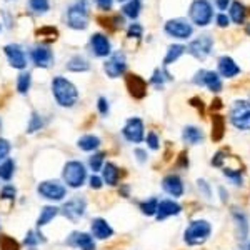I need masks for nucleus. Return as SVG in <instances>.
I'll return each instance as SVG.
<instances>
[{
	"mask_svg": "<svg viewBox=\"0 0 250 250\" xmlns=\"http://www.w3.org/2000/svg\"><path fill=\"white\" fill-rule=\"evenodd\" d=\"M52 95L55 102L63 108H70L79 102V90L68 79L57 75L52 80Z\"/></svg>",
	"mask_w": 250,
	"mask_h": 250,
	"instance_id": "obj_1",
	"label": "nucleus"
},
{
	"mask_svg": "<svg viewBox=\"0 0 250 250\" xmlns=\"http://www.w3.org/2000/svg\"><path fill=\"white\" fill-rule=\"evenodd\" d=\"M212 235V224L205 219L193 220L184 232V242L190 247H199L210 239Z\"/></svg>",
	"mask_w": 250,
	"mask_h": 250,
	"instance_id": "obj_2",
	"label": "nucleus"
},
{
	"mask_svg": "<svg viewBox=\"0 0 250 250\" xmlns=\"http://www.w3.org/2000/svg\"><path fill=\"white\" fill-rule=\"evenodd\" d=\"M62 179L65 187L68 188H80L83 187L87 182V167L83 162L80 160H68V162L63 165V170H62Z\"/></svg>",
	"mask_w": 250,
	"mask_h": 250,
	"instance_id": "obj_3",
	"label": "nucleus"
},
{
	"mask_svg": "<svg viewBox=\"0 0 250 250\" xmlns=\"http://www.w3.org/2000/svg\"><path fill=\"white\" fill-rule=\"evenodd\" d=\"M88 14H90V7H88L87 0H75L67 10L68 27H72V29H75V30L87 29Z\"/></svg>",
	"mask_w": 250,
	"mask_h": 250,
	"instance_id": "obj_4",
	"label": "nucleus"
},
{
	"mask_svg": "<svg viewBox=\"0 0 250 250\" xmlns=\"http://www.w3.org/2000/svg\"><path fill=\"white\" fill-rule=\"evenodd\" d=\"M230 124L237 130H250V102L249 100H235L230 107Z\"/></svg>",
	"mask_w": 250,
	"mask_h": 250,
	"instance_id": "obj_5",
	"label": "nucleus"
},
{
	"mask_svg": "<svg viewBox=\"0 0 250 250\" xmlns=\"http://www.w3.org/2000/svg\"><path fill=\"white\" fill-rule=\"evenodd\" d=\"M37 193L50 202H62L67 197V187L59 180H43L37 185Z\"/></svg>",
	"mask_w": 250,
	"mask_h": 250,
	"instance_id": "obj_6",
	"label": "nucleus"
},
{
	"mask_svg": "<svg viewBox=\"0 0 250 250\" xmlns=\"http://www.w3.org/2000/svg\"><path fill=\"white\" fill-rule=\"evenodd\" d=\"M188 15H190V20L195 25H199V27L208 25L213 17L212 3L208 2V0H193Z\"/></svg>",
	"mask_w": 250,
	"mask_h": 250,
	"instance_id": "obj_7",
	"label": "nucleus"
},
{
	"mask_svg": "<svg viewBox=\"0 0 250 250\" xmlns=\"http://www.w3.org/2000/svg\"><path fill=\"white\" fill-rule=\"evenodd\" d=\"M60 213L63 217H67L70 222H77L83 219V215L87 213V200L80 195H75L72 199H68L65 204L60 208Z\"/></svg>",
	"mask_w": 250,
	"mask_h": 250,
	"instance_id": "obj_8",
	"label": "nucleus"
},
{
	"mask_svg": "<svg viewBox=\"0 0 250 250\" xmlns=\"http://www.w3.org/2000/svg\"><path fill=\"white\" fill-rule=\"evenodd\" d=\"M122 135L127 142L130 144H140L145 139V127L142 119L139 117H132L125 122L124 128H122Z\"/></svg>",
	"mask_w": 250,
	"mask_h": 250,
	"instance_id": "obj_9",
	"label": "nucleus"
},
{
	"mask_svg": "<svg viewBox=\"0 0 250 250\" xmlns=\"http://www.w3.org/2000/svg\"><path fill=\"white\" fill-rule=\"evenodd\" d=\"M212 47H213V40L210 35H200L199 39L192 40L188 43V47H185V50L197 60H205L210 55Z\"/></svg>",
	"mask_w": 250,
	"mask_h": 250,
	"instance_id": "obj_10",
	"label": "nucleus"
},
{
	"mask_svg": "<svg viewBox=\"0 0 250 250\" xmlns=\"http://www.w3.org/2000/svg\"><path fill=\"white\" fill-rule=\"evenodd\" d=\"M104 72L108 75L110 79H119L127 72V60L122 52H115L110 54V57L105 60L104 63Z\"/></svg>",
	"mask_w": 250,
	"mask_h": 250,
	"instance_id": "obj_11",
	"label": "nucleus"
},
{
	"mask_svg": "<svg viewBox=\"0 0 250 250\" xmlns=\"http://www.w3.org/2000/svg\"><path fill=\"white\" fill-rule=\"evenodd\" d=\"M193 83L200 87H207L208 90L215 92V94L222 90V79L213 70H199L193 75Z\"/></svg>",
	"mask_w": 250,
	"mask_h": 250,
	"instance_id": "obj_12",
	"label": "nucleus"
},
{
	"mask_svg": "<svg viewBox=\"0 0 250 250\" xmlns=\"http://www.w3.org/2000/svg\"><path fill=\"white\" fill-rule=\"evenodd\" d=\"M192 25L184 19H173L165 23V34L173 39H188L192 35Z\"/></svg>",
	"mask_w": 250,
	"mask_h": 250,
	"instance_id": "obj_13",
	"label": "nucleus"
},
{
	"mask_svg": "<svg viewBox=\"0 0 250 250\" xmlns=\"http://www.w3.org/2000/svg\"><path fill=\"white\" fill-rule=\"evenodd\" d=\"M30 59H32V62H34L35 67L48 68L52 63H54V52L50 50V47L48 45L40 43V45H35L34 48H32Z\"/></svg>",
	"mask_w": 250,
	"mask_h": 250,
	"instance_id": "obj_14",
	"label": "nucleus"
},
{
	"mask_svg": "<svg viewBox=\"0 0 250 250\" xmlns=\"http://www.w3.org/2000/svg\"><path fill=\"white\" fill-rule=\"evenodd\" d=\"M65 244L72 249L80 250H97L95 240L90 233L87 232H72L65 239Z\"/></svg>",
	"mask_w": 250,
	"mask_h": 250,
	"instance_id": "obj_15",
	"label": "nucleus"
},
{
	"mask_svg": "<svg viewBox=\"0 0 250 250\" xmlns=\"http://www.w3.org/2000/svg\"><path fill=\"white\" fill-rule=\"evenodd\" d=\"M3 52H5L7 60H9V63L14 68L23 70L27 67V55L19 43H9V45L3 47Z\"/></svg>",
	"mask_w": 250,
	"mask_h": 250,
	"instance_id": "obj_16",
	"label": "nucleus"
},
{
	"mask_svg": "<svg viewBox=\"0 0 250 250\" xmlns=\"http://www.w3.org/2000/svg\"><path fill=\"white\" fill-rule=\"evenodd\" d=\"M162 188L165 193H168L173 199H180L185 192V187H184V182L180 179V175L177 173H168L162 179Z\"/></svg>",
	"mask_w": 250,
	"mask_h": 250,
	"instance_id": "obj_17",
	"label": "nucleus"
},
{
	"mask_svg": "<svg viewBox=\"0 0 250 250\" xmlns=\"http://www.w3.org/2000/svg\"><path fill=\"white\" fill-rule=\"evenodd\" d=\"M90 235L97 240H107L110 237H114V229L105 219L97 217L90 224Z\"/></svg>",
	"mask_w": 250,
	"mask_h": 250,
	"instance_id": "obj_18",
	"label": "nucleus"
},
{
	"mask_svg": "<svg viewBox=\"0 0 250 250\" xmlns=\"http://www.w3.org/2000/svg\"><path fill=\"white\" fill-rule=\"evenodd\" d=\"M90 47L95 57H108L112 54V45L107 35L104 34H94L90 37Z\"/></svg>",
	"mask_w": 250,
	"mask_h": 250,
	"instance_id": "obj_19",
	"label": "nucleus"
},
{
	"mask_svg": "<svg viewBox=\"0 0 250 250\" xmlns=\"http://www.w3.org/2000/svg\"><path fill=\"white\" fill-rule=\"evenodd\" d=\"M182 212V205L177 204L175 200H159V207H157V213H155V219L159 222H162L168 217H173V215H179Z\"/></svg>",
	"mask_w": 250,
	"mask_h": 250,
	"instance_id": "obj_20",
	"label": "nucleus"
},
{
	"mask_svg": "<svg viewBox=\"0 0 250 250\" xmlns=\"http://www.w3.org/2000/svg\"><path fill=\"white\" fill-rule=\"evenodd\" d=\"M125 83H127V88L128 92H130L132 97H135V99H144L145 94H147V82L139 77V75H127V79H125Z\"/></svg>",
	"mask_w": 250,
	"mask_h": 250,
	"instance_id": "obj_21",
	"label": "nucleus"
},
{
	"mask_svg": "<svg viewBox=\"0 0 250 250\" xmlns=\"http://www.w3.org/2000/svg\"><path fill=\"white\" fill-rule=\"evenodd\" d=\"M217 74L220 75V77H225V79H233L235 75L240 74V67L235 63V60L232 57H227V55H224V57L219 59V72Z\"/></svg>",
	"mask_w": 250,
	"mask_h": 250,
	"instance_id": "obj_22",
	"label": "nucleus"
},
{
	"mask_svg": "<svg viewBox=\"0 0 250 250\" xmlns=\"http://www.w3.org/2000/svg\"><path fill=\"white\" fill-rule=\"evenodd\" d=\"M233 222H235V227H237V235H239V240L245 242L249 237V219L244 212L239 210V208H233L232 212Z\"/></svg>",
	"mask_w": 250,
	"mask_h": 250,
	"instance_id": "obj_23",
	"label": "nucleus"
},
{
	"mask_svg": "<svg viewBox=\"0 0 250 250\" xmlns=\"http://www.w3.org/2000/svg\"><path fill=\"white\" fill-rule=\"evenodd\" d=\"M102 180H104V184L110 185V187H115L120 180V168L117 167L114 162H105L102 167Z\"/></svg>",
	"mask_w": 250,
	"mask_h": 250,
	"instance_id": "obj_24",
	"label": "nucleus"
},
{
	"mask_svg": "<svg viewBox=\"0 0 250 250\" xmlns=\"http://www.w3.org/2000/svg\"><path fill=\"white\" fill-rule=\"evenodd\" d=\"M60 213V208L59 207H54V205H45V207L40 210L39 217H37V229H42L45 225L50 224L52 220L55 219Z\"/></svg>",
	"mask_w": 250,
	"mask_h": 250,
	"instance_id": "obj_25",
	"label": "nucleus"
},
{
	"mask_svg": "<svg viewBox=\"0 0 250 250\" xmlns=\"http://www.w3.org/2000/svg\"><path fill=\"white\" fill-rule=\"evenodd\" d=\"M100 145H102V140H100L99 137L94 135V134L82 135L77 140V147L80 148V150H83V152H95Z\"/></svg>",
	"mask_w": 250,
	"mask_h": 250,
	"instance_id": "obj_26",
	"label": "nucleus"
},
{
	"mask_svg": "<svg viewBox=\"0 0 250 250\" xmlns=\"http://www.w3.org/2000/svg\"><path fill=\"white\" fill-rule=\"evenodd\" d=\"M182 139L185 144H190V145H197L204 140V132L200 130L199 127H193V125H187L182 132Z\"/></svg>",
	"mask_w": 250,
	"mask_h": 250,
	"instance_id": "obj_27",
	"label": "nucleus"
},
{
	"mask_svg": "<svg viewBox=\"0 0 250 250\" xmlns=\"http://www.w3.org/2000/svg\"><path fill=\"white\" fill-rule=\"evenodd\" d=\"M45 242V237H43V233L40 230H29L25 233V239H23V244H25V247L29 250H37V247L40 244H43Z\"/></svg>",
	"mask_w": 250,
	"mask_h": 250,
	"instance_id": "obj_28",
	"label": "nucleus"
},
{
	"mask_svg": "<svg viewBox=\"0 0 250 250\" xmlns=\"http://www.w3.org/2000/svg\"><path fill=\"white\" fill-rule=\"evenodd\" d=\"M15 173V160L14 159H5L3 162H0V180L3 182H10L14 179Z\"/></svg>",
	"mask_w": 250,
	"mask_h": 250,
	"instance_id": "obj_29",
	"label": "nucleus"
},
{
	"mask_svg": "<svg viewBox=\"0 0 250 250\" xmlns=\"http://www.w3.org/2000/svg\"><path fill=\"white\" fill-rule=\"evenodd\" d=\"M90 68V63L87 62V59H83L82 55H74L67 63V70L68 72H87Z\"/></svg>",
	"mask_w": 250,
	"mask_h": 250,
	"instance_id": "obj_30",
	"label": "nucleus"
},
{
	"mask_svg": "<svg viewBox=\"0 0 250 250\" xmlns=\"http://www.w3.org/2000/svg\"><path fill=\"white\" fill-rule=\"evenodd\" d=\"M230 19L233 20L235 23H244L245 22V17H247V9H245V5L242 2H232V5H230Z\"/></svg>",
	"mask_w": 250,
	"mask_h": 250,
	"instance_id": "obj_31",
	"label": "nucleus"
},
{
	"mask_svg": "<svg viewBox=\"0 0 250 250\" xmlns=\"http://www.w3.org/2000/svg\"><path fill=\"white\" fill-rule=\"evenodd\" d=\"M173 77L170 74H168L165 68H155L154 74H152L150 77V85H154L155 88H162L164 83L167 82V80H172Z\"/></svg>",
	"mask_w": 250,
	"mask_h": 250,
	"instance_id": "obj_32",
	"label": "nucleus"
},
{
	"mask_svg": "<svg viewBox=\"0 0 250 250\" xmlns=\"http://www.w3.org/2000/svg\"><path fill=\"white\" fill-rule=\"evenodd\" d=\"M140 10H142V0H128L124 5V15L132 20H135L140 15Z\"/></svg>",
	"mask_w": 250,
	"mask_h": 250,
	"instance_id": "obj_33",
	"label": "nucleus"
},
{
	"mask_svg": "<svg viewBox=\"0 0 250 250\" xmlns=\"http://www.w3.org/2000/svg\"><path fill=\"white\" fill-rule=\"evenodd\" d=\"M184 52H185L184 45H170L168 47L167 55H165V59H164V67H168V65H172L173 62H177V60L182 57Z\"/></svg>",
	"mask_w": 250,
	"mask_h": 250,
	"instance_id": "obj_34",
	"label": "nucleus"
},
{
	"mask_svg": "<svg viewBox=\"0 0 250 250\" xmlns=\"http://www.w3.org/2000/svg\"><path fill=\"white\" fill-rule=\"evenodd\" d=\"M157 207H159V199H155V197H150V199H147V200H144V202L139 204L140 212L147 217H155Z\"/></svg>",
	"mask_w": 250,
	"mask_h": 250,
	"instance_id": "obj_35",
	"label": "nucleus"
},
{
	"mask_svg": "<svg viewBox=\"0 0 250 250\" xmlns=\"http://www.w3.org/2000/svg\"><path fill=\"white\" fill-rule=\"evenodd\" d=\"M104 164H105V152H94V155L88 157V167L94 173L102 170Z\"/></svg>",
	"mask_w": 250,
	"mask_h": 250,
	"instance_id": "obj_36",
	"label": "nucleus"
},
{
	"mask_svg": "<svg viewBox=\"0 0 250 250\" xmlns=\"http://www.w3.org/2000/svg\"><path fill=\"white\" fill-rule=\"evenodd\" d=\"M32 85V75L30 72H22L17 77V92L19 94H27Z\"/></svg>",
	"mask_w": 250,
	"mask_h": 250,
	"instance_id": "obj_37",
	"label": "nucleus"
},
{
	"mask_svg": "<svg viewBox=\"0 0 250 250\" xmlns=\"http://www.w3.org/2000/svg\"><path fill=\"white\" fill-rule=\"evenodd\" d=\"M224 175L227 177L229 180H232V184H235V185L244 184V172H242L240 168H224Z\"/></svg>",
	"mask_w": 250,
	"mask_h": 250,
	"instance_id": "obj_38",
	"label": "nucleus"
},
{
	"mask_svg": "<svg viewBox=\"0 0 250 250\" xmlns=\"http://www.w3.org/2000/svg\"><path fill=\"white\" fill-rule=\"evenodd\" d=\"M40 128H43V119L42 115L37 114V112H34L30 117V122L27 125V132L29 134H34V132H39Z\"/></svg>",
	"mask_w": 250,
	"mask_h": 250,
	"instance_id": "obj_39",
	"label": "nucleus"
},
{
	"mask_svg": "<svg viewBox=\"0 0 250 250\" xmlns=\"http://www.w3.org/2000/svg\"><path fill=\"white\" fill-rule=\"evenodd\" d=\"M15 199H17V188H15L12 184L3 185L2 190H0V200H9V202H14Z\"/></svg>",
	"mask_w": 250,
	"mask_h": 250,
	"instance_id": "obj_40",
	"label": "nucleus"
},
{
	"mask_svg": "<svg viewBox=\"0 0 250 250\" xmlns=\"http://www.w3.org/2000/svg\"><path fill=\"white\" fill-rule=\"evenodd\" d=\"M29 7L35 14H45L50 9V2L48 0H29Z\"/></svg>",
	"mask_w": 250,
	"mask_h": 250,
	"instance_id": "obj_41",
	"label": "nucleus"
},
{
	"mask_svg": "<svg viewBox=\"0 0 250 250\" xmlns=\"http://www.w3.org/2000/svg\"><path fill=\"white\" fill-rule=\"evenodd\" d=\"M0 250H20L19 242L15 239H12L9 235H2L0 237Z\"/></svg>",
	"mask_w": 250,
	"mask_h": 250,
	"instance_id": "obj_42",
	"label": "nucleus"
},
{
	"mask_svg": "<svg viewBox=\"0 0 250 250\" xmlns=\"http://www.w3.org/2000/svg\"><path fill=\"white\" fill-rule=\"evenodd\" d=\"M224 135V119L220 115H215L213 117V132H212V137L215 140L222 139Z\"/></svg>",
	"mask_w": 250,
	"mask_h": 250,
	"instance_id": "obj_43",
	"label": "nucleus"
},
{
	"mask_svg": "<svg viewBox=\"0 0 250 250\" xmlns=\"http://www.w3.org/2000/svg\"><path fill=\"white\" fill-rule=\"evenodd\" d=\"M12 150V144L7 139H0V162H3L5 159H9Z\"/></svg>",
	"mask_w": 250,
	"mask_h": 250,
	"instance_id": "obj_44",
	"label": "nucleus"
},
{
	"mask_svg": "<svg viewBox=\"0 0 250 250\" xmlns=\"http://www.w3.org/2000/svg\"><path fill=\"white\" fill-rule=\"evenodd\" d=\"M97 110H99V114L102 117H107L108 112H110V105H108V100L105 97H99V100H97Z\"/></svg>",
	"mask_w": 250,
	"mask_h": 250,
	"instance_id": "obj_45",
	"label": "nucleus"
},
{
	"mask_svg": "<svg viewBox=\"0 0 250 250\" xmlns=\"http://www.w3.org/2000/svg\"><path fill=\"white\" fill-rule=\"evenodd\" d=\"M145 140H147V145H148V148H150V150H159V148H160V139H159V135H157L155 132L147 134Z\"/></svg>",
	"mask_w": 250,
	"mask_h": 250,
	"instance_id": "obj_46",
	"label": "nucleus"
},
{
	"mask_svg": "<svg viewBox=\"0 0 250 250\" xmlns=\"http://www.w3.org/2000/svg\"><path fill=\"white\" fill-rule=\"evenodd\" d=\"M142 34H144V29H142V25L140 23H130V27H128V30H127V35L130 39H140L142 37Z\"/></svg>",
	"mask_w": 250,
	"mask_h": 250,
	"instance_id": "obj_47",
	"label": "nucleus"
},
{
	"mask_svg": "<svg viewBox=\"0 0 250 250\" xmlns=\"http://www.w3.org/2000/svg\"><path fill=\"white\" fill-rule=\"evenodd\" d=\"M197 187H199L200 193H202L205 199H208V200L212 199V188H210V185L205 182V180H197Z\"/></svg>",
	"mask_w": 250,
	"mask_h": 250,
	"instance_id": "obj_48",
	"label": "nucleus"
},
{
	"mask_svg": "<svg viewBox=\"0 0 250 250\" xmlns=\"http://www.w3.org/2000/svg\"><path fill=\"white\" fill-rule=\"evenodd\" d=\"M88 185H90L94 190H99V188H102V185H104V180H102V177H99V175H92V177H88Z\"/></svg>",
	"mask_w": 250,
	"mask_h": 250,
	"instance_id": "obj_49",
	"label": "nucleus"
},
{
	"mask_svg": "<svg viewBox=\"0 0 250 250\" xmlns=\"http://www.w3.org/2000/svg\"><path fill=\"white\" fill-rule=\"evenodd\" d=\"M94 2L102 12H108L112 9V3H114V0H94Z\"/></svg>",
	"mask_w": 250,
	"mask_h": 250,
	"instance_id": "obj_50",
	"label": "nucleus"
},
{
	"mask_svg": "<svg viewBox=\"0 0 250 250\" xmlns=\"http://www.w3.org/2000/svg\"><path fill=\"white\" fill-rule=\"evenodd\" d=\"M224 162H225V152L219 150L215 155H213L212 165H213V167H222V165H224Z\"/></svg>",
	"mask_w": 250,
	"mask_h": 250,
	"instance_id": "obj_51",
	"label": "nucleus"
},
{
	"mask_svg": "<svg viewBox=\"0 0 250 250\" xmlns=\"http://www.w3.org/2000/svg\"><path fill=\"white\" fill-rule=\"evenodd\" d=\"M134 154L137 157V160H139L140 164L147 162V150H144V148H135Z\"/></svg>",
	"mask_w": 250,
	"mask_h": 250,
	"instance_id": "obj_52",
	"label": "nucleus"
},
{
	"mask_svg": "<svg viewBox=\"0 0 250 250\" xmlns=\"http://www.w3.org/2000/svg\"><path fill=\"white\" fill-rule=\"evenodd\" d=\"M217 25L219 27H227L229 25V17L225 14L217 15Z\"/></svg>",
	"mask_w": 250,
	"mask_h": 250,
	"instance_id": "obj_53",
	"label": "nucleus"
},
{
	"mask_svg": "<svg viewBox=\"0 0 250 250\" xmlns=\"http://www.w3.org/2000/svg\"><path fill=\"white\" fill-rule=\"evenodd\" d=\"M217 2V7H219L220 10H227L229 3H230V0H215Z\"/></svg>",
	"mask_w": 250,
	"mask_h": 250,
	"instance_id": "obj_54",
	"label": "nucleus"
},
{
	"mask_svg": "<svg viewBox=\"0 0 250 250\" xmlns=\"http://www.w3.org/2000/svg\"><path fill=\"white\" fill-rule=\"evenodd\" d=\"M128 190H130V187H128V185H124V187L122 188H120V195H122V197H125V199H127V197H128Z\"/></svg>",
	"mask_w": 250,
	"mask_h": 250,
	"instance_id": "obj_55",
	"label": "nucleus"
},
{
	"mask_svg": "<svg viewBox=\"0 0 250 250\" xmlns=\"http://www.w3.org/2000/svg\"><path fill=\"white\" fill-rule=\"evenodd\" d=\"M219 192H220V195H222V200L225 202V200H227V197H229V193L225 192V188H224V187H219Z\"/></svg>",
	"mask_w": 250,
	"mask_h": 250,
	"instance_id": "obj_56",
	"label": "nucleus"
},
{
	"mask_svg": "<svg viewBox=\"0 0 250 250\" xmlns=\"http://www.w3.org/2000/svg\"><path fill=\"white\" fill-rule=\"evenodd\" d=\"M247 250H250V244H249V245H247Z\"/></svg>",
	"mask_w": 250,
	"mask_h": 250,
	"instance_id": "obj_57",
	"label": "nucleus"
},
{
	"mask_svg": "<svg viewBox=\"0 0 250 250\" xmlns=\"http://www.w3.org/2000/svg\"><path fill=\"white\" fill-rule=\"evenodd\" d=\"M119 2H125V0H119Z\"/></svg>",
	"mask_w": 250,
	"mask_h": 250,
	"instance_id": "obj_58",
	"label": "nucleus"
},
{
	"mask_svg": "<svg viewBox=\"0 0 250 250\" xmlns=\"http://www.w3.org/2000/svg\"><path fill=\"white\" fill-rule=\"evenodd\" d=\"M0 30H2V25H0Z\"/></svg>",
	"mask_w": 250,
	"mask_h": 250,
	"instance_id": "obj_59",
	"label": "nucleus"
}]
</instances>
